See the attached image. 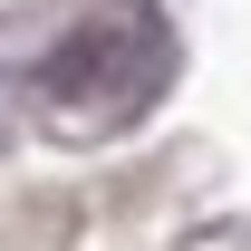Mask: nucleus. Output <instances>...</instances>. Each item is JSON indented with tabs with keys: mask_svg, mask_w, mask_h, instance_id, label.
I'll return each instance as SVG.
<instances>
[{
	"mask_svg": "<svg viewBox=\"0 0 251 251\" xmlns=\"http://www.w3.org/2000/svg\"><path fill=\"white\" fill-rule=\"evenodd\" d=\"M155 87H164V39L155 29H126V20L68 29L58 49L39 58V97L68 106V126H116V116H135Z\"/></svg>",
	"mask_w": 251,
	"mask_h": 251,
	"instance_id": "f257e3e1",
	"label": "nucleus"
}]
</instances>
